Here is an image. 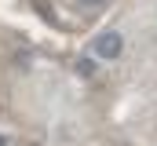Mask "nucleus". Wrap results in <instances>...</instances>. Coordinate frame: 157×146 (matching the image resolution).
Returning a JSON list of instances; mask_svg holds the SVG:
<instances>
[{"label":"nucleus","instance_id":"obj_1","mask_svg":"<svg viewBox=\"0 0 157 146\" xmlns=\"http://www.w3.org/2000/svg\"><path fill=\"white\" fill-rule=\"evenodd\" d=\"M121 33H99L95 40H91V55L95 59H117L121 55Z\"/></svg>","mask_w":157,"mask_h":146},{"label":"nucleus","instance_id":"obj_2","mask_svg":"<svg viewBox=\"0 0 157 146\" xmlns=\"http://www.w3.org/2000/svg\"><path fill=\"white\" fill-rule=\"evenodd\" d=\"M91 70H95V66H91V59H80V62H77V73H84V77H88Z\"/></svg>","mask_w":157,"mask_h":146},{"label":"nucleus","instance_id":"obj_3","mask_svg":"<svg viewBox=\"0 0 157 146\" xmlns=\"http://www.w3.org/2000/svg\"><path fill=\"white\" fill-rule=\"evenodd\" d=\"M84 4H91V7H95V4H102V0H84Z\"/></svg>","mask_w":157,"mask_h":146},{"label":"nucleus","instance_id":"obj_4","mask_svg":"<svg viewBox=\"0 0 157 146\" xmlns=\"http://www.w3.org/2000/svg\"><path fill=\"white\" fill-rule=\"evenodd\" d=\"M0 146H7V143H4V135H0Z\"/></svg>","mask_w":157,"mask_h":146}]
</instances>
